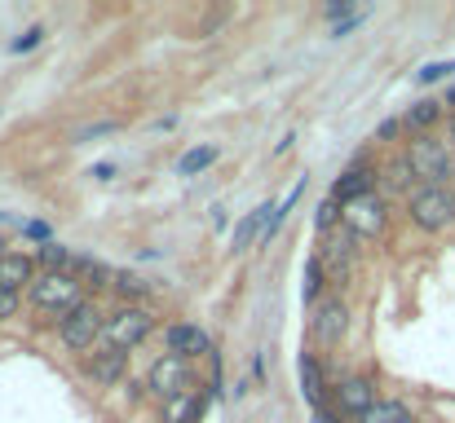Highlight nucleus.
I'll list each match as a JSON object with an SVG mask.
<instances>
[{
    "label": "nucleus",
    "mask_w": 455,
    "mask_h": 423,
    "mask_svg": "<svg viewBox=\"0 0 455 423\" xmlns=\"http://www.w3.org/2000/svg\"><path fill=\"white\" fill-rule=\"evenodd\" d=\"M411 176L420 185H451L455 181V150L451 141H443L438 133H425V137H411L403 150Z\"/></svg>",
    "instance_id": "nucleus-1"
},
{
    "label": "nucleus",
    "mask_w": 455,
    "mask_h": 423,
    "mask_svg": "<svg viewBox=\"0 0 455 423\" xmlns=\"http://www.w3.org/2000/svg\"><path fill=\"white\" fill-rule=\"evenodd\" d=\"M22 295H27V304H31L36 313H49L53 322L89 300L84 286L76 282V274H36V282H31Z\"/></svg>",
    "instance_id": "nucleus-2"
},
{
    "label": "nucleus",
    "mask_w": 455,
    "mask_h": 423,
    "mask_svg": "<svg viewBox=\"0 0 455 423\" xmlns=\"http://www.w3.org/2000/svg\"><path fill=\"white\" fill-rule=\"evenodd\" d=\"M407 216L425 234H447L455 230V190L451 185H416L407 199Z\"/></svg>",
    "instance_id": "nucleus-3"
},
{
    "label": "nucleus",
    "mask_w": 455,
    "mask_h": 423,
    "mask_svg": "<svg viewBox=\"0 0 455 423\" xmlns=\"http://www.w3.org/2000/svg\"><path fill=\"white\" fill-rule=\"evenodd\" d=\"M151 331H155V313L147 304H120V309H111L107 322H102V344L129 353V349L147 344Z\"/></svg>",
    "instance_id": "nucleus-4"
},
{
    "label": "nucleus",
    "mask_w": 455,
    "mask_h": 423,
    "mask_svg": "<svg viewBox=\"0 0 455 423\" xmlns=\"http://www.w3.org/2000/svg\"><path fill=\"white\" fill-rule=\"evenodd\" d=\"M102 322H107V313L93 304V300H84L80 309H71V313H62L53 326H58V344L67 349V353H93L98 344H102Z\"/></svg>",
    "instance_id": "nucleus-5"
},
{
    "label": "nucleus",
    "mask_w": 455,
    "mask_h": 423,
    "mask_svg": "<svg viewBox=\"0 0 455 423\" xmlns=\"http://www.w3.org/2000/svg\"><path fill=\"white\" fill-rule=\"evenodd\" d=\"M358 239L340 225V230H331V234H323V243H318V265H323V278L331 282V291L340 295L345 286H349V274H354V261H358Z\"/></svg>",
    "instance_id": "nucleus-6"
},
{
    "label": "nucleus",
    "mask_w": 455,
    "mask_h": 423,
    "mask_svg": "<svg viewBox=\"0 0 455 423\" xmlns=\"http://www.w3.org/2000/svg\"><path fill=\"white\" fill-rule=\"evenodd\" d=\"M340 225L358 239V243H367V239H380L385 230H389V199L385 194H363V199H354V203H345V212H340Z\"/></svg>",
    "instance_id": "nucleus-7"
},
{
    "label": "nucleus",
    "mask_w": 455,
    "mask_h": 423,
    "mask_svg": "<svg viewBox=\"0 0 455 423\" xmlns=\"http://www.w3.org/2000/svg\"><path fill=\"white\" fill-rule=\"evenodd\" d=\"M147 384H151V393L159 402H168V397L195 388V366L186 357H177V353H159L151 366H147Z\"/></svg>",
    "instance_id": "nucleus-8"
},
{
    "label": "nucleus",
    "mask_w": 455,
    "mask_h": 423,
    "mask_svg": "<svg viewBox=\"0 0 455 423\" xmlns=\"http://www.w3.org/2000/svg\"><path fill=\"white\" fill-rule=\"evenodd\" d=\"M345 331H349V304H345V295H323L314 309H309V335L323 344V349H331V344H340L345 340Z\"/></svg>",
    "instance_id": "nucleus-9"
},
{
    "label": "nucleus",
    "mask_w": 455,
    "mask_h": 423,
    "mask_svg": "<svg viewBox=\"0 0 455 423\" xmlns=\"http://www.w3.org/2000/svg\"><path fill=\"white\" fill-rule=\"evenodd\" d=\"M331 397H336V415H340V419H358V423L367 419V415L376 411V402H380L367 375H345Z\"/></svg>",
    "instance_id": "nucleus-10"
},
{
    "label": "nucleus",
    "mask_w": 455,
    "mask_h": 423,
    "mask_svg": "<svg viewBox=\"0 0 455 423\" xmlns=\"http://www.w3.org/2000/svg\"><path fill=\"white\" fill-rule=\"evenodd\" d=\"M376 185H380V172H376L371 159L363 154V159H354V163L336 176L331 199H336V203H354V199H363V194H376Z\"/></svg>",
    "instance_id": "nucleus-11"
},
{
    "label": "nucleus",
    "mask_w": 455,
    "mask_h": 423,
    "mask_svg": "<svg viewBox=\"0 0 455 423\" xmlns=\"http://www.w3.org/2000/svg\"><path fill=\"white\" fill-rule=\"evenodd\" d=\"M84 375H89L98 388H116V384L129 375V353H124V349H107V344H98V349L84 357Z\"/></svg>",
    "instance_id": "nucleus-12"
},
{
    "label": "nucleus",
    "mask_w": 455,
    "mask_h": 423,
    "mask_svg": "<svg viewBox=\"0 0 455 423\" xmlns=\"http://www.w3.org/2000/svg\"><path fill=\"white\" fill-rule=\"evenodd\" d=\"M217 388H221V371L212 375V388H204V393H199V388H190V393L168 397L159 415H164V423H199V415L208 411V397H212Z\"/></svg>",
    "instance_id": "nucleus-13"
},
{
    "label": "nucleus",
    "mask_w": 455,
    "mask_h": 423,
    "mask_svg": "<svg viewBox=\"0 0 455 423\" xmlns=\"http://www.w3.org/2000/svg\"><path fill=\"white\" fill-rule=\"evenodd\" d=\"M164 340H168V353H177V357H186V362L212 353V335H208L204 326H195V322H172V326L164 331Z\"/></svg>",
    "instance_id": "nucleus-14"
},
{
    "label": "nucleus",
    "mask_w": 455,
    "mask_h": 423,
    "mask_svg": "<svg viewBox=\"0 0 455 423\" xmlns=\"http://www.w3.org/2000/svg\"><path fill=\"white\" fill-rule=\"evenodd\" d=\"M270 221H275V203H266V208L248 212V216L239 221L235 239H230V252H248L257 239H266V234H270Z\"/></svg>",
    "instance_id": "nucleus-15"
},
{
    "label": "nucleus",
    "mask_w": 455,
    "mask_h": 423,
    "mask_svg": "<svg viewBox=\"0 0 455 423\" xmlns=\"http://www.w3.org/2000/svg\"><path fill=\"white\" fill-rule=\"evenodd\" d=\"M36 256H27V252H9V256H0V286H9V291H27L31 282H36Z\"/></svg>",
    "instance_id": "nucleus-16"
},
{
    "label": "nucleus",
    "mask_w": 455,
    "mask_h": 423,
    "mask_svg": "<svg viewBox=\"0 0 455 423\" xmlns=\"http://www.w3.org/2000/svg\"><path fill=\"white\" fill-rule=\"evenodd\" d=\"M71 274H76V282L84 286V295L111 291V282H116V270H111V265H102V261H93V256H76Z\"/></svg>",
    "instance_id": "nucleus-17"
},
{
    "label": "nucleus",
    "mask_w": 455,
    "mask_h": 423,
    "mask_svg": "<svg viewBox=\"0 0 455 423\" xmlns=\"http://www.w3.org/2000/svg\"><path fill=\"white\" fill-rule=\"evenodd\" d=\"M297 375H301V393L314 411H323V388H327V375H323V362L314 353H301L297 362Z\"/></svg>",
    "instance_id": "nucleus-18"
},
{
    "label": "nucleus",
    "mask_w": 455,
    "mask_h": 423,
    "mask_svg": "<svg viewBox=\"0 0 455 423\" xmlns=\"http://www.w3.org/2000/svg\"><path fill=\"white\" fill-rule=\"evenodd\" d=\"M443 106L447 102H416V106H407V115H403V129L411 133V137H425V133H434L438 124H443Z\"/></svg>",
    "instance_id": "nucleus-19"
},
{
    "label": "nucleus",
    "mask_w": 455,
    "mask_h": 423,
    "mask_svg": "<svg viewBox=\"0 0 455 423\" xmlns=\"http://www.w3.org/2000/svg\"><path fill=\"white\" fill-rule=\"evenodd\" d=\"M71 265H76V252L67 247V243H40L36 247V270L40 274H71Z\"/></svg>",
    "instance_id": "nucleus-20"
},
{
    "label": "nucleus",
    "mask_w": 455,
    "mask_h": 423,
    "mask_svg": "<svg viewBox=\"0 0 455 423\" xmlns=\"http://www.w3.org/2000/svg\"><path fill=\"white\" fill-rule=\"evenodd\" d=\"M111 291L124 300V304H142L147 295L155 291L151 278H142V274H133V270H116V282H111Z\"/></svg>",
    "instance_id": "nucleus-21"
},
{
    "label": "nucleus",
    "mask_w": 455,
    "mask_h": 423,
    "mask_svg": "<svg viewBox=\"0 0 455 423\" xmlns=\"http://www.w3.org/2000/svg\"><path fill=\"white\" fill-rule=\"evenodd\" d=\"M217 145H195V150H186L181 159H177V176H199L204 168H212L217 163Z\"/></svg>",
    "instance_id": "nucleus-22"
},
{
    "label": "nucleus",
    "mask_w": 455,
    "mask_h": 423,
    "mask_svg": "<svg viewBox=\"0 0 455 423\" xmlns=\"http://www.w3.org/2000/svg\"><path fill=\"white\" fill-rule=\"evenodd\" d=\"M380 176H385V185H389L394 194H407V199H411V190L420 185V181L411 176V168H407V159H403V154H398V159H394V163H389Z\"/></svg>",
    "instance_id": "nucleus-23"
},
{
    "label": "nucleus",
    "mask_w": 455,
    "mask_h": 423,
    "mask_svg": "<svg viewBox=\"0 0 455 423\" xmlns=\"http://www.w3.org/2000/svg\"><path fill=\"white\" fill-rule=\"evenodd\" d=\"M363 423H416V415H411L403 402H394V397H389V402H376V411H371Z\"/></svg>",
    "instance_id": "nucleus-24"
},
{
    "label": "nucleus",
    "mask_w": 455,
    "mask_h": 423,
    "mask_svg": "<svg viewBox=\"0 0 455 423\" xmlns=\"http://www.w3.org/2000/svg\"><path fill=\"white\" fill-rule=\"evenodd\" d=\"M340 212H345V203H336L331 194L318 203V212H314V225H318V234H331V230H340Z\"/></svg>",
    "instance_id": "nucleus-25"
},
{
    "label": "nucleus",
    "mask_w": 455,
    "mask_h": 423,
    "mask_svg": "<svg viewBox=\"0 0 455 423\" xmlns=\"http://www.w3.org/2000/svg\"><path fill=\"white\" fill-rule=\"evenodd\" d=\"M323 265H318V261H305V286H301V295H305V304H309V309H314V304H318V291H323Z\"/></svg>",
    "instance_id": "nucleus-26"
},
{
    "label": "nucleus",
    "mask_w": 455,
    "mask_h": 423,
    "mask_svg": "<svg viewBox=\"0 0 455 423\" xmlns=\"http://www.w3.org/2000/svg\"><path fill=\"white\" fill-rule=\"evenodd\" d=\"M451 71H455V58H451V62H429L416 80H420V84H438V80H447Z\"/></svg>",
    "instance_id": "nucleus-27"
},
{
    "label": "nucleus",
    "mask_w": 455,
    "mask_h": 423,
    "mask_svg": "<svg viewBox=\"0 0 455 423\" xmlns=\"http://www.w3.org/2000/svg\"><path fill=\"white\" fill-rule=\"evenodd\" d=\"M18 309H22V291H9V286H0V322H9Z\"/></svg>",
    "instance_id": "nucleus-28"
},
{
    "label": "nucleus",
    "mask_w": 455,
    "mask_h": 423,
    "mask_svg": "<svg viewBox=\"0 0 455 423\" xmlns=\"http://www.w3.org/2000/svg\"><path fill=\"white\" fill-rule=\"evenodd\" d=\"M40 40H44V31H40V27H27V31H22V35H18V40L9 44V49H13V53H31V49H36Z\"/></svg>",
    "instance_id": "nucleus-29"
},
{
    "label": "nucleus",
    "mask_w": 455,
    "mask_h": 423,
    "mask_svg": "<svg viewBox=\"0 0 455 423\" xmlns=\"http://www.w3.org/2000/svg\"><path fill=\"white\" fill-rule=\"evenodd\" d=\"M116 129H120L116 120H102V124H89V129H80V133H76V141H93V137H107V133H116Z\"/></svg>",
    "instance_id": "nucleus-30"
},
{
    "label": "nucleus",
    "mask_w": 455,
    "mask_h": 423,
    "mask_svg": "<svg viewBox=\"0 0 455 423\" xmlns=\"http://www.w3.org/2000/svg\"><path fill=\"white\" fill-rule=\"evenodd\" d=\"M403 133H407V129H403V120H380V129H376V141H398Z\"/></svg>",
    "instance_id": "nucleus-31"
},
{
    "label": "nucleus",
    "mask_w": 455,
    "mask_h": 423,
    "mask_svg": "<svg viewBox=\"0 0 455 423\" xmlns=\"http://www.w3.org/2000/svg\"><path fill=\"white\" fill-rule=\"evenodd\" d=\"M22 230H27V234H31L36 243H53V234H49V225H44V221H27Z\"/></svg>",
    "instance_id": "nucleus-32"
},
{
    "label": "nucleus",
    "mask_w": 455,
    "mask_h": 423,
    "mask_svg": "<svg viewBox=\"0 0 455 423\" xmlns=\"http://www.w3.org/2000/svg\"><path fill=\"white\" fill-rule=\"evenodd\" d=\"M358 22H363V13H354V18H345V22H336V27H331V35L340 40V35H349V31H354Z\"/></svg>",
    "instance_id": "nucleus-33"
},
{
    "label": "nucleus",
    "mask_w": 455,
    "mask_h": 423,
    "mask_svg": "<svg viewBox=\"0 0 455 423\" xmlns=\"http://www.w3.org/2000/svg\"><path fill=\"white\" fill-rule=\"evenodd\" d=\"M314 423H345V419H340L336 411H327V406H323V411H314Z\"/></svg>",
    "instance_id": "nucleus-34"
},
{
    "label": "nucleus",
    "mask_w": 455,
    "mask_h": 423,
    "mask_svg": "<svg viewBox=\"0 0 455 423\" xmlns=\"http://www.w3.org/2000/svg\"><path fill=\"white\" fill-rule=\"evenodd\" d=\"M447 141H451V150H455V115L447 120Z\"/></svg>",
    "instance_id": "nucleus-35"
}]
</instances>
